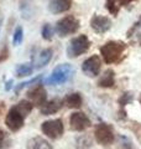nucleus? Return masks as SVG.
<instances>
[{"mask_svg":"<svg viewBox=\"0 0 141 149\" xmlns=\"http://www.w3.org/2000/svg\"><path fill=\"white\" fill-rule=\"evenodd\" d=\"M91 27H92V30L98 35L105 34L106 31L110 30L111 20L108 16L95 14V15H93L92 19H91Z\"/></svg>","mask_w":141,"mask_h":149,"instance_id":"nucleus-11","label":"nucleus"},{"mask_svg":"<svg viewBox=\"0 0 141 149\" xmlns=\"http://www.w3.org/2000/svg\"><path fill=\"white\" fill-rule=\"evenodd\" d=\"M134 1H136V0H105V6L111 15L116 16L121 8L128 6L129 4Z\"/></svg>","mask_w":141,"mask_h":149,"instance_id":"nucleus-16","label":"nucleus"},{"mask_svg":"<svg viewBox=\"0 0 141 149\" xmlns=\"http://www.w3.org/2000/svg\"><path fill=\"white\" fill-rule=\"evenodd\" d=\"M24 40V30L21 26H17L12 35V45L14 46H20Z\"/></svg>","mask_w":141,"mask_h":149,"instance_id":"nucleus-24","label":"nucleus"},{"mask_svg":"<svg viewBox=\"0 0 141 149\" xmlns=\"http://www.w3.org/2000/svg\"><path fill=\"white\" fill-rule=\"evenodd\" d=\"M34 109L31 102L27 100L20 101L17 104L11 107L10 111L8 112L6 117H5V124L6 127L11 130V132H17L20 130L24 125L26 117L31 113V111Z\"/></svg>","mask_w":141,"mask_h":149,"instance_id":"nucleus-1","label":"nucleus"},{"mask_svg":"<svg viewBox=\"0 0 141 149\" xmlns=\"http://www.w3.org/2000/svg\"><path fill=\"white\" fill-rule=\"evenodd\" d=\"M62 101L58 100V98H55V100H51V101H46L45 104H42L40 107V112L41 114L44 116H51V114H55L61 109L62 107Z\"/></svg>","mask_w":141,"mask_h":149,"instance_id":"nucleus-15","label":"nucleus"},{"mask_svg":"<svg viewBox=\"0 0 141 149\" xmlns=\"http://www.w3.org/2000/svg\"><path fill=\"white\" fill-rule=\"evenodd\" d=\"M8 58V47H4L1 54H0V62L1 61H5V60Z\"/></svg>","mask_w":141,"mask_h":149,"instance_id":"nucleus-28","label":"nucleus"},{"mask_svg":"<svg viewBox=\"0 0 141 149\" xmlns=\"http://www.w3.org/2000/svg\"><path fill=\"white\" fill-rule=\"evenodd\" d=\"M74 74V68L69 63H62L55 67L52 73L48 78H46L45 82L47 85H62V83L68 82Z\"/></svg>","mask_w":141,"mask_h":149,"instance_id":"nucleus-3","label":"nucleus"},{"mask_svg":"<svg viewBox=\"0 0 141 149\" xmlns=\"http://www.w3.org/2000/svg\"><path fill=\"white\" fill-rule=\"evenodd\" d=\"M27 101L31 102L32 106L41 107L42 104H45V102L47 100V92L45 90V87L42 86V83H36V85L27 91Z\"/></svg>","mask_w":141,"mask_h":149,"instance_id":"nucleus-9","label":"nucleus"},{"mask_svg":"<svg viewBox=\"0 0 141 149\" xmlns=\"http://www.w3.org/2000/svg\"><path fill=\"white\" fill-rule=\"evenodd\" d=\"M69 125L72 130L83 132V130H86L87 128L91 127L92 122L86 113H83V112H74L69 117Z\"/></svg>","mask_w":141,"mask_h":149,"instance_id":"nucleus-10","label":"nucleus"},{"mask_svg":"<svg viewBox=\"0 0 141 149\" xmlns=\"http://www.w3.org/2000/svg\"><path fill=\"white\" fill-rule=\"evenodd\" d=\"M11 83H12V81L10 80V81H9L8 83H6V86H5V90L6 91H9V90H10V87H11Z\"/></svg>","mask_w":141,"mask_h":149,"instance_id":"nucleus-29","label":"nucleus"},{"mask_svg":"<svg viewBox=\"0 0 141 149\" xmlns=\"http://www.w3.org/2000/svg\"><path fill=\"white\" fill-rule=\"evenodd\" d=\"M94 138L100 146H110L115 139L114 129L108 123H99L94 129Z\"/></svg>","mask_w":141,"mask_h":149,"instance_id":"nucleus-6","label":"nucleus"},{"mask_svg":"<svg viewBox=\"0 0 141 149\" xmlns=\"http://www.w3.org/2000/svg\"><path fill=\"white\" fill-rule=\"evenodd\" d=\"M42 78V76L41 74H39V76H36V77H34V78H31V80H29V81H25V82H21V83H19V85L15 87V91L16 92H20L22 88H25V87H27V86H30V85H36L37 82H39L40 80Z\"/></svg>","mask_w":141,"mask_h":149,"instance_id":"nucleus-25","label":"nucleus"},{"mask_svg":"<svg viewBox=\"0 0 141 149\" xmlns=\"http://www.w3.org/2000/svg\"><path fill=\"white\" fill-rule=\"evenodd\" d=\"M98 86L102 88H110L115 86V73L113 70H106L98 81Z\"/></svg>","mask_w":141,"mask_h":149,"instance_id":"nucleus-18","label":"nucleus"},{"mask_svg":"<svg viewBox=\"0 0 141 149\" xmlns=\"http://www.w3.org/2000/svg\"><path fill=\"white\" fill-rule=\"evenodd\" d=\"M62 103L68 107V108H73V109H78L81 108L82 104H83V98L81 96V93L78 92H74V93H69L63 98Z\"/></svg>","mask_w":141,"mask_h":149,"instance_id":"nucleus-17","label":"nucleus"},{"mask_svg":"<svg viewBox=\"0 0 141 149\" xmlns=\"http://www.w3.org/2000/svg\"><path fill=\"white\" fill-rule=\"evenodd\" d=\"M6 141H8L6 133L3 129H0V149H4L6 147Z\"/></svg>","mask_w":141,"mask_h":149,"instance_id":"nucleus-27","label":"nucleus"},{"mask_svg":"<svg viewBox=\"0 0 141 149\" xmlns=\"http://www.w3.org/2000/svg\"><path fill=\"white\" fill-rule=\"evenodd\" d=\"M72 6V0H50L48 10L52 14H62L68 11Z\"/></svg>","mask_w":141,"mask_h":149,"instance_id":"nucleus-14","label":"nucleus"},{"mask_svg":"<svg viewBox=\"0 0 141 149\" xmlns=\"http://www.w3.org/2000/svg\"><path fill=\"white\" fill-rule=\"evenodd\" d=\"M128 45L119 40L108 41L100 47V55L106 65L120 63L126 56Z\"/></svg>","mask_w":141,"mask_h":149,"instance_id":"nucleus-2","label":"nucleus"},{"mask_svg":"<svg viewBox=\"0 0 141 149\" xmlns=\"http://www.w3.org/2000/svg\"><path fill=\"white\" fill-rule=\"evenodd\" d=\"M139 102H140V104H141V95H140V97H139Z\"/></svg>","mask_w":141,"mask_h":149,"instance_id":"nucleus-30","label":"nucleus"},{"mask_svg":"<svg viewBox=\"0 0 141 149\" xmlns=\"http://www.w3.org/2000/svg\"><path fill=\"white\" fill-rule=\"evenodd\" d=\"M41 130L46 137H48L51 139H58L62 137V134L64 132V125L62 119H51L46 120L41 124Z\"/></svg>","mask_w":141,"mask_h":149,"instance_id":"nucleus-7","label":"nucleus"},{"mask_svg":"<svg viewBox=\"0 0 141 149\" xmlns=\"http://www.w3.org/2000/svg\"><path fill=\"white\" fill-rule=\"evenodd\" d=\"M27 149H53L52 146L42 137H34L27 142Z\"/></svg>","mask_w":141,"mask_h":149,"instance_id":"nucleus-19","label":"nucleus"},{"mask_svg":"<svg viewBox=\"0 0 141 149\" xmlns=\"http://www.w3.org/2000/svg\"><path fill=\"white\" fill-rule=\"evenodd\" d=\"M102 70V60L98 55H93L88 57L86 61L82 63V71L87 77H97L100 73Z\"/></svg>","mask_w":141,"mask_h":149,"instance_id":"nucleus-8","label":"nucleus"},{"mask_svg":"<svg viewBox=\"0 0 141 149\" xmlns=\"http://www.w3.org/2000/svg\"><path fill=\"white\" fill-rule=\"evenodd\" d=\"M53 34H55V29L52 27V25H51V24H45L44 26H42L41 35H42V39H44V40H47V41L52 40Z\"/></svg>","mask_w":141,"mask_h":149,"instance_id":"nucleus-23","label":"nucleus"},{"mask_svg":"<svg viewBox=\"0 0 141 149\" xmlns=\"http://www.w3.org/2000/svg\"><path fill=\"white\" fill-rule=\"evenodd\" d=\"M120 144H121V148H123V149H134L133 143H131V141L128 137L121 136L120 137Z\"/></svg>","mask_w":141,"mask_h":149,"instance_id":"nucleus-26","label":"nucleus"},{"mask_svg":"<svg viewBox=\"0 0 141 149\" xmlns=\"http://www.w3.org/2000/svg\"><path fill=\"white\" fill-rule=\"evenodd\" d=\"M93 148V142L92 138L89 136H81L77 138L76 141V149H92Z\"/></svg>","mask_w":141,"mask_h":149,"instance_id":"nucleus-21","label":"nucleus"},{"mask_svg":"<svg viewBox=\"0 0 141 149\" xmlns=\"http://www.w3.org/2000/svg\"><path fill=\"white\" fill-rule=\"evenodd\" d=\"M133 101H134V93L133 92H125V93L121 95L120 98L118 100V103H119V106H120V111H119V113H120L119 118L120 119L121 118H125V116H124L125 114V111H124L125 106H128Z\"/></svg>","mask_w":141,"mask_h":149,"instance_id":"nucleus-20","label":"nucleus"},{"mask_svg":"<svg viewBox=\"0 0 141 149\" xmlns=\"http://www.w3.org/2000/svg\"><path fill=\"white\" fill-rule=\"evenodd\" d=\"M79 26H81V22H79V20L76 16L66 15L56 22L55 31L59 37H66L68 35L76 34L79 29Z\"/></svg>","mask_w":141,"mask_h":149,"instance_id":"nucleus-4","label":"nucleus"},{"mask_svg":"<svg viewBox=\"0 0 141 149\" xmlns=\"http://www.w3.org/2000/svg\"><path fill=\"white\" fill-rule=\"evenodd\" d=\"M91 47V40L87 35H78L73 37L68 42L67 46V56L69 58L79 57L81 55L86 54Z\"/></svg>","mask_w":141,"mask_h":149,"instance_id":"nucleus-5","label":"nucleus"},{"mask_svg":"<svg viewBox=\"0 0 141 149\" xmlns=\"http://www.w3.org/2000/svg\"><path fill=\"white\" fill-rule=\"evenodd\" d=\"M34 72V67L30 62L27 63H20L16 66V76L17 77H25V76H29Z\"/></svg>","mask_w":141,"mask_h":149,"instance_id":"nucleus-22","label":"nucleus"},{"mask_svg":"<svg viewBox=\"0 0 141 149\" xmlns=\"http://www.w3.org/2000/svg\"><path fill=\"white\" fill-rule=\"evenodd\" d=\"M52 55H53L52 49H44V50H41L40 52L37 54V57L31 60V61H32L31 65H32V67H34V70L45 67L46 65L51 61Z\"/></svg>","mask_w":141,"mask_h":149,"instance_id":"nucleus-13","label":"nucleus"},{"mask_svg":"<svg viewBox=\"0 0 141 149\" xmlns=\"http://www.w3.org/2000/svg\"><path fill=\"white\" fill-rule=\"evenodd\" d=\"M126 39L130 45L141 47V15L126 31Z\"/></svg>","mask_w":141,"mask_h":149,"instance_id":"nucleus-12","label":"nucleus"}]
</instances>
